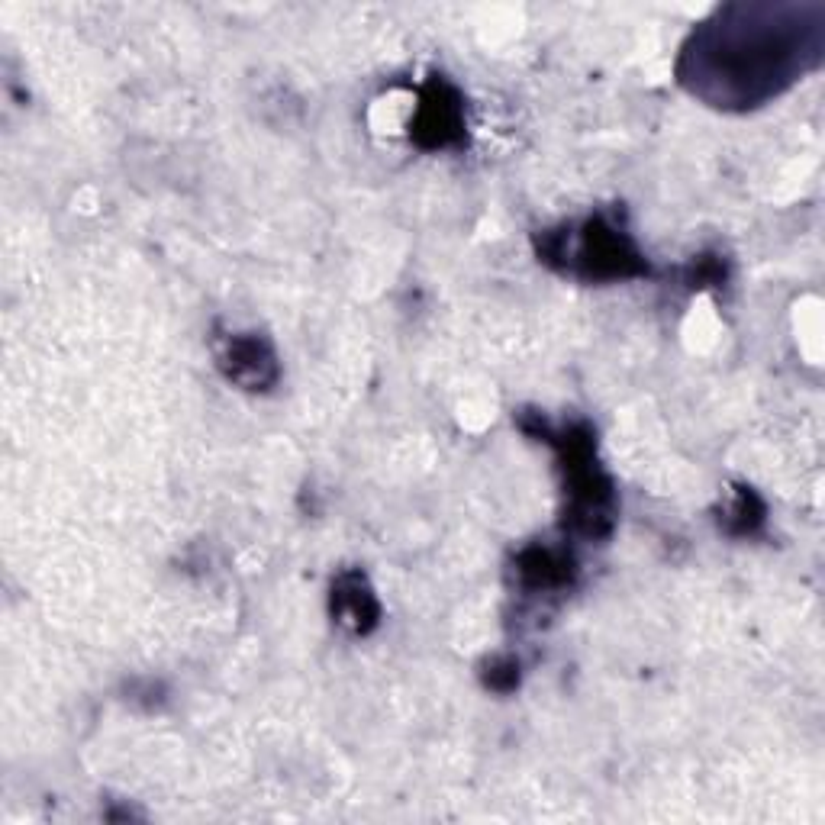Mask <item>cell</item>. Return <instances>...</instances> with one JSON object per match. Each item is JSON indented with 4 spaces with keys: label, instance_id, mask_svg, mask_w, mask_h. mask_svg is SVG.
Segmentation results:
<instances>
[{
    "label": "cell",
    "instance_id": "2",
    "mask_svg": "<svg viewBox=\"0 0 825 825\" xmlns=\"http://www.w3.org/2000/svg\"><path fill=\"white\" fill-rule=\"evenodd\" d=\"M336 600H349V606L339 603V616H342V622H349V626H355V629H365L368 622H371V616H374V600H371V593H368L365 587H361L358 581H352L349 590L339 587Z\"/></svg>",
    "mask_w": 825,
    "mask_h": 825
},
{
    "label": "cell",
    "instance_id": "1",
    "mask_svg": "<svg viewBox=\"0 0 825 825\" xmlns=\"http://www.w3.org/2000/svg\"><path fill=\"white\" fill-rule=\"evenodd\" d=\"M822 46V7H726L687 42L680 81L716 107H755L816 68Z\"/></svg>",
    "mask_w": 825,
    "mask_h": 825
},
{
    "label": "cell",
    "instance_id": "3",
    "mask_svg": "<svg viewBox=\"0 0 825 825\" xmlns=\"http://www.w3.org/2000/svg\"><path fill=\"white\" fill-rule=\"evenodd\" d=\"M226 358L233 361V378H239V381H245V371H249V381H262L258 371L271 365V358L262 352L258 342H233V349H229Z\"/></svg>",
    "mask_w": 825,
    "mask_h": 825
}]
</instances>
